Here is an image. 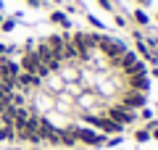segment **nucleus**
Wrapping results in <instances>:
<instances>
[{
  "mask_svg": "<svg viewBox=\"0 0 158 150\" xmlns=\"http://www.w3.org/2000/svg\"><path fill=\"white\" fill-rule=\"evenodd\" d=\"M98 48L103 50V56L106 58H111L113 63L118 61V58L124 56L127 53V48L121 42H118V40H113V37H106V34H98Z\"/></svg>",
  "mask_w": 158,
  "mask_h": 150,
  "instance_id": "nucleus-1",
  "label": "nucleus"
},
{
  "mask_svg": "<svg viewBox=\"0 0 158 150\" xmlns=\"http://www.w3.org/2000/svg\"><path fill=\"white\" fill-rule=\"evenodd\" d=\"M71 132H74V140L77 142H85V145H106L108 142L106 137H100L98 132H92L87 127H71Z\"/></svg>",
  "mask_w": 158,
  "mask_h": 150,
  "instance_id": "nucleus-2",
  "label": "nucleus"
},
{
  "mask_svg": "<svg viewBox=\"0 0 158 150\" xmlns=\"http://www.w3.org/2000/svg\"><path fill=\"white\" fill-rule=\"evenodd\" d=\"M19 69L27 74H37V77H42V66H40V58H37V50L29 48L27 53L21 56V61H19Z\"/></svg>",
  "mask_w": 158,
  "mask_h": 150,
  "instance_id": "nucleus-3",
  "label": "nucleus"
},
{
  "mask_svg": "<svg viewBox=\"0 0 158 150\" xmlns=\"http://www.w3.org/2000/svg\"><path fill=\"white\" fill-rule=\"evenodd\" d=\"M19 63L16 61H11V58H0V79L3 82H8V84H13L16 87V77H19Z\"/></svg>",
  "mask_w": 158,
  "mask_h": 150,
  "instance_id": "nucleus-4",
  "label": "nucleus"
},
{
  "mask_svg": "<svg viewBox=\"0 0 158 150\" xmlns=\"http://www.w3.org/2000/svg\"><path fill=\"white\" fill-rule=\"evenodd\" d=\"M108 119H113L116 124L124 127V124H132V121H135V111H129V108H124L121 103H118V106L108 108Z\"/></svg>",
  "mask_w": 158,
  "mask_h": 150,
  "instance_id": "nucleus-5",
  "label": "nucleus"
},
{
  "mask_svg": "<svg viewBox=\"0 0 158 150\" xmlns=\"http://www.w3.org/2000/svg\"><path fill=\"white\" fill-rule=\"evenodd\" d=\"M40 84H42V77H37V74L19 71V77H16V87L19 90H37Z\"/></svg>",
  "mask_w": 158,
  "mask_h": 150,
  "instance_id": "nucleus-6",
  "label": "nucleus"
},
{
  "mask_svg": "<svg viewBox=\"0 0 158 150\" xmlns=\"http://www.w3.org/2000/svg\"><path fill=\"white\" fill-rule=\"evenodd\" d=\"M145 103H148L145 92H132V90H129V92L121 98V106L129 108V111H135V108H145Z\"/></svg>",
  "mask_w": 158,
  "mask_h": 150,
  "instance_id": "nucleus-7",
  "label": "nucleus"
},
{
  "mask_svg": "<svg viewBox=\"0 0 158 150\" xmlns=\"http://www.w3.org/2000/svg\"><path fill=\"white\" fill-rule=\"evenodd\" d=\"M127 84H129L132 92H148V90H150V79H148V74H135V77H127Z\"/></svg>",
  "mask_w": 158,
  "mask_h": 150,
  "instance_id": "nucleus-8",
  "label": "nucleus"
},
{
  "mask_svg": "<svg viewBox=\"0 0 158 150\" xmlns=\"http://www.w3.org/2000/svg\"><path fill=\"white\" fill-rule=\"evenodd\" d=\"M16 137V132H13V127H6V124H0V142H8V140Z\"/></svg>",
  "mask_w": 158,
  "mask_h": 150,
  "instance_id": "nucleus-9",
  "label": "nucleus"
},
{
  "mask_svg": "<svg viewBox=\"0 0 158 150\" xmlns=\"http://www.w3.org/2000/svg\"><path fill=\"white\" fill-rule=\"evenodd\" d=\"M50 21H53V24H61V27H66V29H69V16H66V13H61V11L53 13Z\"/></svg>",
  "mask_w": 158,
  "mask_h": 150,
  "instance_id": "nucleus-10",
  "label": "nucleus"
},
{
  "mask_svg": "<svg viewBox=\"0 0 158 150\" xmlns=\"http://www.w3.org/2000/svg\"><path fill=\"white\" fill-rule=\"evenodd\" d=\"M132 16H135V21H137V24H148V16H145V11H142V8H137Z\"/></svg>",
  "mask_w": 158,
  "mask_h": 150,
  "instance_id": "nucleus-11",
  "label": "nucleus"
},
{
  "mask_svg": "<svg viewBox=\"0 0 158 150\" xmlns=\"http://www.w3.org/2000/svg\"><path fill=\"white\" fill-rule=\"evenodd\" d=\"M135 140L137 142H148V140H150V132H148V129H140V132L135 134Z\"/></svg>",
  "mask_w": 158,
  "mask_h": 150,
  "instance_id": "nucleus-12",
  "label": "nucleus"
},
{
  "mask_svg": "<svg viewBox=\"0 0 158 150\" xmlns=\"http://www.w3.org/2000/svg\"><path fill=\"white\" fill-rule=\"evenodd\" d=\"M98 3H100V6L106 8V11H111V3H108V0H98Z\"/></svg>",
  "mask_w": 158,
  "mask_h": 150,
  "instance_id": "nucleus-13",
  "label": "nucleus"
},
{
  "mask_svg": "<svg viewBox=\"0 0 158 150\" xmlns=\"http://www.w3.org/2000/svg\"><path fill=\"white\" fill-rule=\"evenodd\" d=\"M150 137H153V140H158V127H156V129H150Z\"/></svg>",
  "mask_w": 158,
  "mask_h": 150,
  "instance_id": "nucleus-14",
  "label": "nucleus"
},
{
  "mask_svg": "<svg viewBox=\"0 0 158 150\" xmlns=\"http://www.w3.org/2000/svg\"><path fill=\"white\" fill-rule=\"evenodd\" d=\"M40 3H42V0H29V6H34V8H37Z\"/></svg>",
  "mask_w": 158,
  "mask_h": 150,
  "instance_id": "nucleus-15",
  "label": "nucleus"
},
{
  "mask_svg": "<svg viewBox=\"0 0 158 150\" xmlns=\"http://www.w3.org/2000/svg\"><path fill=\"white\" fill-rule=\"evenodd\" d=\"M137 3H140V6H148V3H150V0H137Z\"/></svg>",
  "mask_w": 158,
  "mask_h": 150,
  "instance_id": "nucleus-16",
  "label": "nucleus"
},
{
  "mask_svg": "<svg viewBox=\"0 0 158 150\" xmlns=\"http://www.w3.org/2000/svg\"><path fill=\"white\" fill-rule=\"evenodd\" d=\"M153 74H156V77H158V69H156V71H153Z\"/></svg>",
  "mask_w": 158,
  "mask_h": 150,
  "instance_id": "nucleus-17",
  "label": "nucleus"
},
{
  "mask_svg": "<svg viewBox=\"0 0 158 150\" xmlns=\"http://www.w3.org/2000/svg\"><path fill=\"white\" fill-rule=\"evenodd\" d=\"M0 24H3V21H0Z\"/></svg>",
  "mask_w": 158,
  "mask_h": 150,
  "instance_id": "nucleus-18",
  "label": "nucleus"
}]
</instances>
